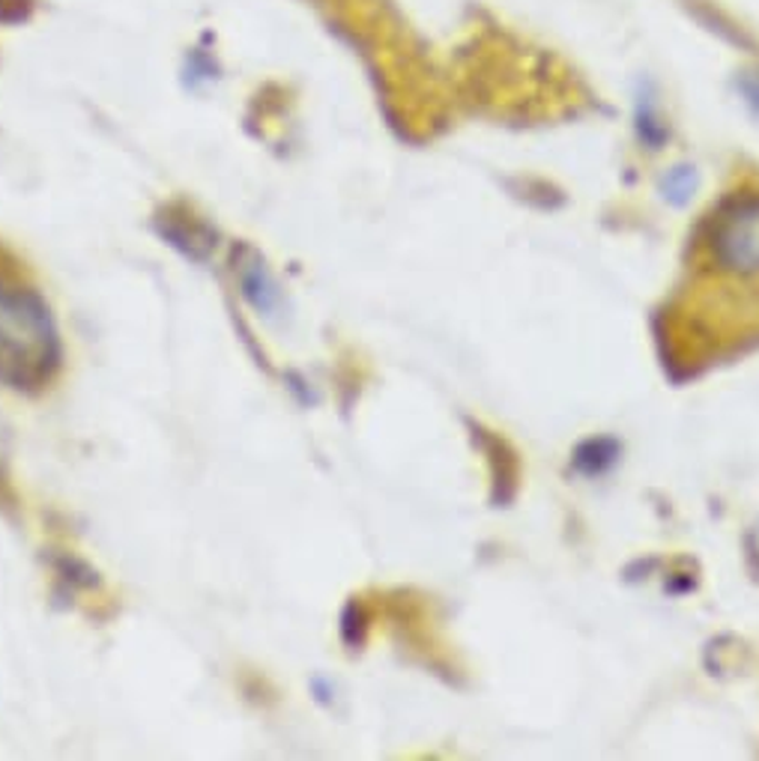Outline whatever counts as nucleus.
Returning <instances> with one entry per match:
<instances>
[{
    "mask_svg": "<svg viewBox=\"0 0 759 761\" xmlns=\"http://www.w3.org/2000/svg\"><path fill=\"white\" fill-rule=\"evenodd\" d=\"M60 364V343L49 304L16 260L0 251V382L37 389Z\"/></svg>",
    "mask_w": 759,
    "mask_h": 761,
    "instance_id": "nucleus-1",
    "label": "nucleus"
},
{
    "mask_svg": "<svg viewBox=\"0 0 759 761\" xmlns=\"http://www.w3.org/2000/svg\"><path fill=\"white\" fill-rule=\"evenodd\" d=\"M711 258L727 276H759V200H741L715 221Z\"/></svg>",
    "mask_w": 759,
    "mask_h": 761,
    "instance_id": "nucleus-2",
    "label": "nucleus"
}]
</instances>
